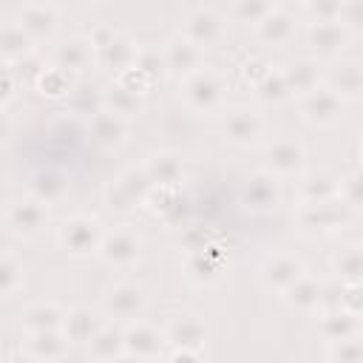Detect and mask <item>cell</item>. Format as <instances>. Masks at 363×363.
Masks as SVG:
<instances>
[{
    "mask_svg": "<svg viewBox=\"0 0 363 363\" xmlns=\"http://www.w3.org/2000/svg\"><path fill=\"white\" fill-rule=\"evenodd\" d=\"M147 309H150V292H147V286H142L136 281L113 284L102 295V312L113 323H125V326L136 323L147 315Z\"/></svg>",
    "mask_w": 363,
    "mask_h": 363,
    "instance_id": "cell-1",
    "label": "cell"
},
{
    "mask_svg": "<svg viewBox=\"0 0 363 363\" xmlns=\"http://www.w3.org/2000/svg\"><path fill=\"white\" fill-rule=\"evenodd\" d=\"M156 184L150 182V176L145 173V167H125L119 176H113L105 187V204L116 213H136L139 207H145L150 190Z\"/></svg>",
    "mask_w": 363,
    "mask_h": 363,
    "instance_id": "cell-2",
    "label": "cell"
},
{
    "mask_svg": "<svg viewBox=\"0 0 363 363\" xmlns=\"http://www.w3.org/2000/svg\"><path fill=\"white\" fill-rule=\"evenodd\" d=\"M105 238V227L94 216H68L57 227V244L71 258H91L99 252V244Z\"/></svg>",
    "mask_w": 363,
    "mask_h": 363,
    "instance_id": "cell-3",
    "label": "cell"
},
{
    "mask_svg": "<svg viewBox=\"0 0 363 363\" xmlns=\"http://www.w3.org/2000/svg\"><path fill=\"white\" fill-rule=\"evenodd\" d=\"M352 216H354V213L346 207L343 199L320 201V204H303V201H298V207H295V224H298L303 233H312V235H332V233H340V230L349 227Z\"/></svg>",
    "mask_w": 363,
    "mask_h": 363,
    "instance_id": "cell-4",
    "label": "cell"
},
{
    "mask_svg": "<svg viewBox=\"0 0 363 363\" xmlns=\"http://www.w3.org/2000/svg\"><path fill=\"white\" fill-rule=\"evenodd\" d=\"M179 91H182L184 105H187L193 113H213V111L221 105V99H224L227 79H224L218 71H213V68H201V71H196L193 77H187V79L179 85Z\"/></svg>",
    "mask_w": 363,
    "mask_h": 363,
    "instance_id": "cell-5",
    "label": "cell"
},
{
    "mask_svg": "<svg viewBox=\"0 0 363 363\" xmlns=\"http://www.w3.org/2000/svg\"><path fill=\"white\" fill-rule=\"evenodd\" d=\"M6 230L9 235L20 238V241H31L37 238L45 224H48V207L43 201H37L34 196H20V199H11L6 204Z\"/></svg>",
    "mask_w": 363,
    "mask_h": 363,
    "instance_id": "cell-6",
    "label": "cell"
},
{
    "mask_svg": "<svg viewBox=\"0 0 363 363\" xmlns=\"http://www.w3.org/2000/svg\"><path fill=\"white\" fill-rule=\"evenodd\" d=\"M96 258L105 267L130 269L142 258V235L128 224H116L113 230H105V238L99 244Z\"/></svg>",
    "mask_w": 363,
    "mask_h": 363,
    "instance_id": "cell-7",
    "label": "cell"
},
{
    "mask_svg": "<svg viewBox=\"0 0 363 363\" xmlns=\"http://www.w3.org/2000/svg\"><path fill=\"white\" fill-rule=\"evenodd\" d=\"M224 31H227V17L213 6H193L182 17V34L201 51L218 45L224 40Z\"/></svg>",
    "mask_w": 363,
    "mask_h": 363,
    "instance_id": "cell-8",
    "label": "cell"
},
{
    "mask_svg": "<svg viewBox=\"0 0 363 363\" xmlns=\"http://www.w3.org/2000/svg\"><path fill=\"white\" fill-rule=\"evenodd\" d=\"M261 170H267L269 176L275 179H292V176H301L306 170V147L303 142L292 139V136H281V139H272L267 147H264V159H261Z\"/></svg>",
    "mask_w": 363,
    "mask_h": 363,
    "instance_id": "cell-9",
    "label": "cell"
},
{
    "mask_svg": "<svg viewBox=\"0 0 363 363\" xmlns=\"http://www.w3.org/2000/svg\"><path fill=\"white\" fill-rule=\"evenodd\" d=\"M162 60H164V74L176 79L179 85L204 68V51L193 45L182 31L162 43Z\"/></svg>",
    "mask_w": 363,
    "mask_h": 363,
    "instance_id": "cell-10",
    "label": "cell"
},
{
    "mask_svg": "<svg viewBox=\"0 0 363 363\" xmlns=\"http://www.w3.org/2000/svg\"><path fill=\"white\" fill-rule=\"evenodd\" d=\"M238 201L252 216H267L281 204V184L267 170L250 173L238 187Z\"/></svg>",
    "mask_w": 363,
    "mask_h": 363,
    "instance_id": "cell-11",
    "label": "cell"
},
{
    "mask_svg": "<svg viewBox=\"0 0 363 363\" xmlns=\"http://www.w3.org/2000/svg\"><path fill=\"white\" fill-rule=\"evenodd\" d=\"M306 43L315 60L320 62H335L343 57V51L352 43V31L346 26L335 23H306Z\"/></svg>",
    "mask_w": 363,
    "mask_h": 363,
    "instance_id": "cell-12",
    "label": "cell"
},
{
    "mask_svg": "<svg viewBox=\"0 0 363 363\" xmlns=\"http://www.w3.org/2000/svg\"><path fill=\"white\" fill-rule=\"evenodd\" d=\"M221 136L233 147H252L264 136V119H261V113L255 108L235 105L221 119Z\"/></svg>",
    "mask_w": 363,
    "mask_h": 363,
    "instance_id": "cell-13",
    "label": "cell"
},
{
    "mask_svg": "<svg viewBox=\"0 0 363 363\" xmlns=\"http://www.w3.org/2000/svg\"><path fill=\"white\" fill-rule=\"evenodd\" d=\"M142 45L128 34V31H116V37L111 43H105L102 48L94 51V65L105 74H111V79H116L119 74L130 71L139 60Z\"/></svg>",
    "mask_w": 363,
    "mask_h": 363,
    "instance_id": "cell-14",
    "label": "cell"
},
{
    "mask_svg": "<svg viewBox=\"0 0 363 363\" xmlns=\"http://www.w3.org/2000/svg\"><path fill=\"white\" fill-rule=\"evenodd\" d=\"M343 111H346V102L340 96H335L326 85H320L318 91H312V94L298 99V113L312 128H332V125H337L343 119Z\"/></svg>",
    "mask_w": 363,
    "mask_h": 363,
    "instance_id": "cell-15",
    "label": "cell"
},
{
    "mask_svg": "<svg viewBox=\"0 0 363 363\" xmlns=\"http://www.w3.org/2000/svg\"><path fill=\"white\" fill-rule=\"evenodd\" d=\"M323 85L340 96L343 102H357L363 99V60L354 57H340L326 65Z\"/></svg>",
    "mask_w": 363,
    "mask_h": 363,
    "instance_id": "cell-16",
    "label": "cell"
},
{
    "mask_svg": "<svg viewBox=\"0 0 363 363\" xmlns=\"http://www.w3.org/2000/svg\"><path fill=\"white\" fill-rule=\"evenodd\" d=\"M303 275H306L303 261H301L298 255H289V252L269 255V258L261 264V269H258L261 286H264L267 292H275V295L286 292V289H289L298 278H303Z\"/></svg>",
    "mask_w": 363,
    "mask_h": 363,
    "instance_id": "cell-17",
    "label": "cell"
},
{
    "mask_svg": "<svg viewBox=\"0 0 363 363\" xmlns=\"http://www.w3.org/2000/svg\"><path fill=\"white\" fill-rule=\"evenodd\" d=\"M14 17L34 43H48L60 31V9L54 3H23L14 9Z\"/></svg>",
    "mask_w": 363,
    "mask_h": 363,
    "instance_id": "cell-18",
    "label": "cell"
},
{
    "mask_svg": "<svg viewBox=\"0 0 363 363\" xmlns=\"http://www.w3.org/2000/svg\"><path fill=\"white\" fill-rule=\"evenodd\" d=\"M164 337L170 349H190V352H204L207 343V323L196 312H179L170 318L164 326Z\"/></svg>",
    "mask_w": 363,
    "mask_h": 363,
    "instance_id": "cell-19",
    "label": "cell"
},
{
    "mask_svg": "<svg viewBox=\"0 0 363 363\" xmlns=\"http://www.w3.org/2000/svg\"><path fill=\"white\" fill-rule=\"evenodd\" d=\"M224 267H227V255L221 252V247L216 241L210 247H204L201 252L184 255V278L196 286H213L221 278Z\"/></svg>",
    "mask_w": 363,
    "mask_h": 363,
    "instance_id": "cell-20",
    "label": "cell"
},
{
    "mask_svg": "<svg viewBox=\"0 0 363 363\" xmlns=\"http://www.w3.org/2000/svg\"><path fill=\"white\" fill-rule=\"evenodd\" d=\"M145 210L167 224H182L190 216L193 201L184 193V187H153L145 201Z\"/></svg>",
    "mask_w": 363,
    "mask_h": 363,
    "instance_id": "cell-21",
    "label": "cell"
},
{
    "mask_svg": "<svg viewBox=\"0 0 363 363\" xmlns=\"http://www.w3.org/2000/svg\"><path fill=\"white\" fill-rule=\"evenodd\" d=\"M335 199H340V176H335L329 167H312L298 176V201L320 204Z\"/></svg>",
    "mask_w": 363,
    "mask_h": 363,
    "instance_id": "cell-22",
    "label": "cell"
},
{
    "mask_svg": "<svg viewBox=\"0 0 363 363\" xmlns=\"http://www.w3.org/2000/svg\"><path fill=\"white\" fill-rule=\"evenodd\" d=\"M164 349H167L164 329H156L147 320H136V323L125 326V352L128 354H136L142 360H156L164 354Z\"/></svg>",
    "mask_w": 363,
    "mask_h": 363,
    "instance_id": "cell-23",
    "label": "cell"
},
{
    "mask_svg": "<svg viewBox=\"0 0 363 363\" xmlns=\"http://www.w3.org/2000/svg\"><path fill=\"white\" fill-rule=\"evenodd\" d=\"M284 68V77H286V85L292 91V99H301L312 91H318L323 85V77H326V68L320 60L315 57H295L289 60Z\"/></svg>",
    "mask_w": 363,
    "mask_h": 363,
    "instance_id": "cell-24",
    "label": "cell"
},
{
    "mask_svg": "<svg viewBox=\"0 0 363 363\" xmlns=\"http://www.w3.org/2000/svg\"><path fill=\"white\" fill-rule=\"evenodd\" d=\"M34 45L37 43L26 34V28L17 23V17L6 14L3 23H0V60H3V65H11V68L20 65L31 54H37Z\"/></svg>",
    "mask_w": 363,
    "mask_h": 363,
    "instance_id": "cell-25",
    "label": "cell"
},
{
    "mask_svg": "<svg viewBox=\"0 0 363 363\" xmlns=\"http://www.w3.org/2000/svg\"><path fill=\"white\" fill-rule=\"evenodd\" d=\"M48 62L77 77V74H82V71H88V68L94 65V45H91V40L82 37V34L65 37V40H60V43L51 48V60H48Z\"/></svg>",
    "mask_w": 363,
    "mask_h": 363,
    "instance_id": "cell-26",
    "label": "cell"
},
{
    "mask_svg": "<svg viewBox=\"0 0 363 363\" xmlns=\"http://www.w3.org/2000/svg\"><path fill=\"white\" fill-rule=\"evenodd\" d=\"M298 34V14L286 6H275L261 26H255V37L264 43V45H272V48H284L295 40Z\"/></svg>",
    "mask_w": 363,
    "mask_h": 363,
    "instance_id": "cell-27",
    "label": "cell"
},
{
    "mask_svg": "<svg viewBox=\"0 0 363 363\" xmlns=\"http://www.w3.org/2000/svg\"><path fill=\"white\" fill-rule=\"evenodd\" d=\"M102 326H105V312L102 309H94V306H71L65 312L62 332L71 340V346H88Z\"/></svg>",
    "mask_w": 363,
    "mask_h": 363,
    "instance_id": "cell-28",
    "label": "cell"
},
{
    "mask_svg": "<svg viewBox=\"0 0 363 363\" xmlns=\"http://www.w3.org/2000/svg\"><path fill=\"white\" fill-rule=\"evenodd\" d=\"M142 167L156 187H182L184 182V159L176 150H153Z\"/></svg>",
    "mask_w": 363,
    "mask_h": 363,
    "instance_id": "cell-29",
    "label": "cell"
},
{
    "mask_svg": "<svg viewBox=\"0 0 363 363\" xmlns=\"http://www.w3.org/2000/svg\"><path fill=\"white\" fill-rule=\"evenodd\" d=\"M68 190H71V182L60 167H37L28 176V196L43 201L45 207L60 204L68 196Z\"/></svg>",
    "mask_w": 363,
    "mask_h": 363,
    "instance_id": "cell-30",
    "label": "cell"
},
{
    "mask_svg": "<svg viewBox=\"0 0 363 363\" xmlns=\"http://www.w3.org/2000/svg\"><path fill=\"white\" fill-rule=\"evenodd\" d=\"M68 346L71 340L65 337L62 329H54V332H34V335H26L23 340V354L37 360V363H60L65 354H68Z\"/></svg>",
    "mask_w": 363,
    "mask_h": 363,
    "instance_id": "cell-31",
    "label": "cell"
},
{
    "mask_svg": "<svg viewBox=\"0 0 363 363\" xmlns=\"http://www.w3.org/2000/svg\"><path fill=\"white\" fill-rule=\"evenodd\" d=\"M85 128H88V139L102 150H119L128 142V122L108 111L91 116L85 122Z\"/></svg>",
    "mask_w": 363,
    "mask_h": 363,
    "instance_id": "cell-32",
    "label": "cell"
},
{
    "mask_svg": "<svg viewBox=\"0 0 363 363\" xmlns=\"http://www.w3.org/2000/svg\"><path fill=\"white\" fill-rule=\"evenodd\" d=\"M102 105H105L108 113H113V116H119L125 122H130V119H136V116L145 113V96L136 94V91H130V88H125L116 79H111L108 85H102Z\"/></svg>",
    "mask_w": 363,
    "mask_h": 363,
    "instance_id": "cell-33",
    "label": "cell"
},
{
    "mask_svg": "<svg viewBox=\"0 0 363 363\" xmlns=\"http://www.w3.org/2000/svg\"><path fill=\"white\" fill-rule=\"evenodd\" d=\"M65 312L60 303L54 301H34L28 303L23 312H20V326L26 335H34V332H54V329H62L65 323Z\"/></svg>",
    "mask_w": 363,
    "mask_h": 363,
    "instance_id": "cell-34",
    "label": "cell"
},
{
    "mask_svg": "<svg viewBox=\"0 0 363 363\" xmlns=\"http://www.w3.org/2000/svg\"><path fill=\"white\" fill-rule=\"evenodd\" d=\"M320 295H323V284L318 278H312V275H303L286 292H281V301L292 312L312 315V312H320Z\"/></svg>",
    "mask_w": 363,
    "mask_h": 363,
    "instance_id": "cell-35",
    "label": "cell"
},
{
    "mask_svg": "<svg viewBox=\"0 0 363 363\" xmlns=\"http://www.w3.org/2000/svg\"><path fill=\"white\" fill-rule=\"evenodd\" d=\"M318 335L332 346V343H340V340H349L354 335H360V318L343 312V309H335V312H318Z\"/></svg>",
    "mask_w": 363,
    "mask_h": 363,
    "instance_id": "cell-36",
    "label": "cell"
},
{
    "mask_svg": "<svg viewBox=\"0 0 363 363\" xmlns=\"http://www.w3.org/2000/svg\"><path fill=\"white\" fill-rule=\"evenodd\" d=\"M329 267L340 284H363V244H343L332 252Z\"/></svg>",
    "mask_w": 363,
    "mask_h": 363,
    "instance_id": "cell-37",
    "label": "cell"
},
{
    "mask_svg": "<svg viewBox=\"0 0 363 363\" xmlns=\"http://www.w3.org/2000/svg\"><path fill=\"white\" fill-rule=\"evenodd\" d=\"M88 352L96 363H113L116 357L125 354V329L119 323H105L96 337L88 343Z\"/></svg>",
    "mask_w": 363,
    "mask_h": 363,
    "instance_id": "cell-38",
    "label": "cell"
},
{
    "mask_svg": "<svg viewBox=\"0 0 363 363\" xmlns=\"http://www.w3.org/2000/svg\"><path fill=\"white\" fill-rule=\"evenodd\" d=\"M74 85H77V79H74V74H68V71H62V68H57V65H45L43 68V74L34 79V91L40 94V96H45V99H68L71 96V91H74Z\"/></svg>",
    "mask_w": 363,
    "mask_h": 363,
    "instance_id": "cell-39",
    "label": "cell"
},
{
    "mask_svg": "<svg viewBox=\"0 0 363 363\" xmlns=\"http://www.w3.org/2000/svg\"><path fill=\"white\" fill-rule=\"evenodd\" d=\"M68 108H71L74 116H79V119L88 122L91 116H96V113L105 111V105H102V88L77 79V85H74V91L68 96Z\"/></svg>",
    "mask_w": 363,
    "mask_h": 363,
    "instance_id": "cell-40",
    "label": "cell"
},
{
    "mask_svg": "<svg viewBox=\"0 0 363 363\" xmlns=\"http://www.w3.org/2000/svg\"><path fill=\"white\" fill-rule=\"evenodd\" d=\"M252 94H255V99H258L261 105H269V108H278V105L289 102V99H292V91H289V85H286L284 68H269V74L252 88Z\"/></svg>",
    "mask_w": 363,
    "mask_h": 363,
    "instance_id": "cell-41",
    "label": "cell"
},
{
    "mask_svg": "<svg viewBox=\"0 0 363 363\" xmlns=\"http://www.w3.org/2000/svg\"><path fill=\"white\" fill-rule=\"evenodd\" d=\"M48 136H51V142H54V145L74 150V147L79 145V139H82V136H88V128H85V122H82L79 116L68 113V116H60V119L51 125Z\"/></svg>",
    "mask_w": 363,
    "mask_h": 363,
    "instance_id": "cell-42",
    "label": "cell"
},
{
    "mask_svg": "<svg viewBox=\"0 0 363 363\" xmlns=\"http://www.w3.org/2000/svg\"><path fill=\"white\" fill-rule=\"evenodd\" d=\"M23 281H26L23 261L11 250H3V255H0V292H3V298H14V292L23 289Z\"/></svg>",
    "mask_w": 363,
    "mask_h": 363,
    "instance_id": "cell-43",
    "label": "cell"
},
{
    "mask_svg": "<svg viewBox=\"0 0 363 363\" xmlns=\"http://www.w3.org/2000/svg\"><path fill=\"white\" fill-rule=\"evenodd\" d=\"M275 9V3H267V0H235L230 9H227V17H233L235 23H244V26H261L264 17Z\"/></svg>",
    "mask_w": 363,
    "mask_h": 363,
    "instance_id": "cell-44",
    "label": "cell"
},
{
    "mask_svg": "<svg viewBox=\"0 0 363 363\" xmlns=\"http://www.w3.org/2000/svg\"><path fill=\"white\" fill-rule=\"evenodd\" d=\"M326 360L329 363H363V332L349 340L332 343L326 352Z\"/></svg>",
    "mask_w": 363,
    "mask_h": 363,
    "instance_id": "cell-45",
    "label": "cell"
},
{
    "mask_svg": "<svg viewBox=\"0 0 363 363\" xmlns=\"http://www.w3.org/2000/svg\"><path fill=\"white\" fill-rule=\"evenodd\" d=\"M340 3L343 0H306L301 6V14L306 23H335L340 17Z\"/></svg>",
    "mask_w": 363,
    "mask_h": 363,
    "instance_id": "cell-46",
    "label": "cell"
},
{
    "mask_svg": "<svg viewBox=\"0 0 363 363\" xmlns=\"http://www.w3.org/2000/svg\"><path fill=\"white\" fill-rule=\"evenodd\" d=\"M340 199L352 213H363V170H352L340 179Z\"/></svg>",
    "mask_w": 363,
    "mask_h": 363,
    "instance_id": "cell-47",
    "label": "cell"
},
{
    "mask_svg": "<svg viewBox=\"0 0 363 363\" xmlns=\"http://www.w3.org/2000/svg\"><path fill=\"white\" fill-rule=\"evenodd\" d=\"M136 68L139 71H145L153 82H159L162 77H167L164 74V60H162V48H145L142 45V51H139V60H136Z\"/></svg>",
    "mask_w": 363,
    "mask_h": 363,
    "instance_id": "cell-48",
    "label": "cell"
},
{
    "mask_svg": "<svg viewBox=\"0 0 363 363\" xmlns=\"http://www.w3.org/2000/svg\"><path fill=\"white\" fill-rule=\"evenodd\" d=\"M340 26H346L352 34L363 31V0H343L340 3Z\"/></svg>",
    "mask_w": 363,
    "mask_h": 363,
    "instance_id": "cell-49",
    "label": "cell"
},
{
    "mask_svg": "<svg viewBox=\"0 0 363 363\" xmlns=\"http://www.w3.org/2000/svg\"><path fill=\"white\" fill-rule=\"evenodd\" d=\"M20 77L14 74L11 65H3L0 71V108H9L14 99H17V88H20Z\"/></svg>",
    "mask_w": 363,
    "mask_h": 363,
    "instance_id": "cell-50",
    "label": "cell"
},
{
    "mask_svg": "<svg viewBox=\"0 0 363 363\" xmlns=\"http://www.w3.org/2000/svg\"><path fill=\"white\" fill-rule=\"evenodd\" d=\"M340 309L354 318H363V284H343Z\"/></svg>",
    "mask_w": 363,
    "mask_h": 363,
    "instance_id": "cell-51",
    "label": "cell"
},
{
    "mask_svg": "<svg viewBox=\"0 0 363 363\" xmlns=\"http://www.w3.org/2000/svg\"><path fill=\"white\" fill-rule=\"evenodd\" d=\"M269 62L267 60H261V57H250V60H244L241 62V79L250 85V88H255L267 74H269Z\"/></svg>",
    "mask_w": 363,
    "mask_h": 363,
    "instance_id": "cell-52",
    "label": "cell"
},
{
    "mask_svg": "<svg viewBox=\"0 0 363 363\" xmlns=\"http://www.w3.org/2000/svg\"><path fill=\"white\" fill-rule=\"evenodd\" d=\"M116 82H122L125 88H130V91H136V94H142V96H147V91H150V85H153V79H150L145 71H139L136 65H133L130 71L119 74Z\"/></svg>",
    "mask_w": 363,
    "mask_h": 363,
    "instance_id": "cell-53",
    "label": "cell"
},
{
    "mask_svg": "<svg viewBox=\"0 0 363 363\" xmlns=\"http://www.w3.org/2000/svg\"><path fill=\"white\" fill-rule=\"evenodd\" d=\"M340 295H343V284H340V281L323 284V295H320V312H335V309H340Z\"/></svg>",
    "mask_w": 363,
    "mask_h": 363,
    "instance_id": "cell-54",
    "label": "cell"
},
{
    "mask_svg": "<svg viewBox=\"0 0 363 363\" xmlns=\"http://www.w3.org/2000/svg\"><path fill=\"white\" fill-rule=\"evenodd\" d=\"M167 363H204L201 352H190V349H170Z\"/></svg>",
    "mask_w": 363,
    "mask_h": 363,
    "instance_id": "cell-55",
    "label": "cell"
},
{
    "mask_svg": "<svg viewBox=\"0 0 363 363\" xmlns=\"http://www.w3.org/2000/svg\"><path fill=\"white\" fill-rule=\"evenodd\" d=\"M113 363H147V360H142V357H136V354H128V352H125V354H122V357H116Z\"/></svg>",
    "mask_w": 363,
    "mask_h": 363,
    "instance_id": "cell-56",
    "label": "cell"
},
{
    "mask_svg": "<svg viewBox=\"0 0 363 363\" xmlns=\"http://www.w3.org/2000/svg\"><path fill=\"white\" fill-rule=\"evenodd\" d=\"M357 159H360V170H363V133H360V142H357Z\"/></svg>",
    "mask_w": 363,
    "mask_h": 363,
    "instance_id": "cell-57",
    "label": "cell"
},
{
    "mask_svg": "<svg viewBox=\"0 0 363 363\" xmlns=\"http://www.w3.org/2000/svg\"><path fill=\"white\" fill-rule=\"evenodd\" d=\"M20 363H37V360H31V357H26V354H23V360H20Z\"/></svg>",
    "mask_w": 363,
    "mask_h": 363,
    "instance_id": "cell-58",
    "label": "cell"
}]
</instances>
